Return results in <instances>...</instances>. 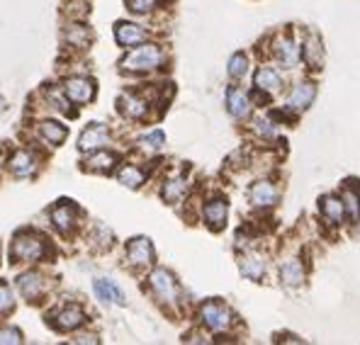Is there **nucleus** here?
Returning <instances> with one entry per match:
<instances>
[{
  "mask_svg": "<svg viewBox=\"0 0 360 345\" xmlns=\"http://www.w3.org/2000/svg\"><path fill=\"white\" fill-rule=\"evenodd\" d=\"M163 49L158 44H139L134 46V49L129 51L124 58H122L120 66L124 68V71L129 73H149V71H156V68H161L163 63Z\"/></svg>",
  "mask_w": 360,
  "mask_h": 345,
  "instance_id": "obj_1",
  "label": "nucleus"
},
{
  "mask_svg": "<svg viewBox=\"0 0 360 345\" xmlns=\"http://www.w3.org/2000/svg\"><path fill=\"white\" fill-rule=\"evenodd\" d=\"M200 321H202V326L212 333H224L236 323V316H234V311L226 304H221V301H205V304L200 306Z\"/></svg>",
  "mask_w": 360,
  "mask_h": 345,
  "instance_id": "obj_2",
  "label": "nucleus"
},
{
  "mask_svg": "<svg viewBox=\"0 0 360 345\" xmlns=\"http://www.w3.org/2000/svg\"><path fill=\"white\" fill-rule=\"evenodd\" d=\"M149 287L163 306H176L178 304V282L168 270L158 268L149 275Z\"/></svg>",
  "mask_w": 360,
  "mask_h": 345,
  "instance_id": "obj_3",
  "label": "nucleus"
},
{
  "mask_svg": "<svg viewBox=\"0 0 360 345\" xmlns=\"http://www.w3.org/2000/svg\"><path fill=\"white\" fill-rule=\"evenodd\" d=\"M46 251H49V246H46V241L41 236H37V233H22V236L15 238L13 243V258L15 260H25V263H37V260H41L46 256Z\"/></svg>",
  "mask_w": 360,
  "mask_h": 345,
  "instance_id": "obj_4",
  "label": "nucleus"
},
{
  "mask_svg": "<svg viewBox=\"0 0 360 345\" xmlns=\"http://www.w3.org/2000/svg\"><path fill=\"white\" fill-rule=\"evenodd\" d=\"M273 56L278 58V63H283L285 68H297V63L302 61V49L297 44V39L292 37V32H280L273 37Z\"/></svg>",
  "mask_w": 360,
  "mask_h": 345,
  "instance_id": "obj_5",
  "label": "nucleus"
},
{
  "mask_svg": "<svg viewBox=\"0 0 360 345\" xmlns=\"http://www.w3.org/2000/svg\"><path fill=\"white\" fill-rule=\"evenodd\" d=\"M280 200V188L268 178H261L248 188V202L256 209H273Z\"/></svg>",
  "mask_w": 360,
  "mask_h": 345,
  "instance_id": "obj_6",
  "label": "nucleus"
},
{
  "mask_svg": "<svg viewBox=\"0 0 360 345\" xmlns=\"http://www.w3.org/2000/svg\"><path fill=\"white\" fill-rule=\"evenodd\" d=\"M314 98H316V83L297 81L288 95V108L292 110V112H304V110H309V105L314 103Z\"/></svg>",
  "mask_w": 360,
  "mask_h": 345,
  "instance_id": "obj_7",
  "label": "nucleus"
},
{
  "mask_svg": "<svg viewBox=\"0 0 360 345\" xmlns=\"http://www.w3.org/2000/svg\"><path fill=\"white\" fill-rule=\"evenodd\" d=\"M300 49H302V61L309 68L319 71V68L324 66V41H321V37L316 34V32H309V34L304 37Z\"/></svg>",
  "mask_w": 360,
  "mask_h": 345,
  "instance_id": "obj_8",
  "label": "nucleus"
},
{
  "mask_svg": "<svg viewBox=\"0 0 360 345\" xmlns=\"http://www.w3.org/2000/svg\"><path fill=\"white\" fill-rule=\"evenodd\" d=\"M127 263L134 265V268H149L153 263V246L149 238H131L129 246H127Z\"/></svg>",
  "mask_w": 360,
  "mask_h": 345,
  "instance_id": "obj_9",
  "label": "nucleus"
},
{
  "mask_svg": "<svg viewBox=\"0 0 360 345\" xmlns=\"http://www.w3.org/2000/svg\"><path fill=\"white\" fill-rule=\"evenodd\" d=\"M115 39H117V44L124 46V49H134V46L144 44V41L149 39V32L134 22H117V27H115Z\"/></svg>",
  "mask_w": 360,
  "mask_h": 345,
  "instance_id": "obj_10",
  "label": "nucleus"
},
{
  "mask_svg": "<svg viewBox=\"0 0 360 345\" xmlns=\"http://www.w3.org/2000/svg\"><path fill=\"white\" fill-rule=\"evenodd\" d=\"M239 268H241V275H243V278L253 280V282H261V280L266 278L268 260H266V256H263V253L248 251V253H243V256H241Z\"/></svg>",
  "mask_w": 360,
  "mask_h": 345,
  "instance_id": "obj_11",
  "label": "nucleus"
},
{
  "mask_svg": "<svg viewBox=\"0 0 360 345\" xmlns=\"http://www.w3.org/2000/svg\"><path fill=\"white\" fill-rule=\"evenodd\" d=\"M226 216H229V204L224 197H214L205 204L202 209V219L212 231H221L226 226Z\"/></svg>",
  "mask_w": 360,
  "mask_h": 345,
  "instance_id": "obj_12",
  "label": "nucleus"
},
{
  "mask_svg": "<svg viewBox=\"0 0 360 345\" xmlns=\"http://www.w3.org/2000/svg\"><path fill=\"white\" fill-rule=\"evenodd\" d=\"M278 275H280V282H283L285 287H302L304 280H307V270H304V265H302L300 258L283 260V263H280Z\"/></svg>",
  "mask_w": 360,
  "mask_h": 345,
  "instance_id": "obj_13",
  "label": "nucleus"
},
{
  "mask_svg": "<svg viewBox=\"0 0 360 345\" xmlns=\"http://www.w3.org/2000/svg\"><path fill=\"white\" fill-rule=\"evenodd\" d=\"M226 110L234 119H248L253 110V103L248 98V93H243L241 88H229L226 90Z\"/></svg>",
  "mask_w": 360,
  "mask_h": 345,
  "instance_id": "obj_14",
  "label": "nucleus"
},
{
  "mask_svg": "<svg viewBox=\"0 0 360 345\" xmlns=\"http://www.w3.org/2000/svg\"><path fill=\"white\" fill-rule=\"evenodd\" d=\"M319 211L331 226H341L343 219L348 216L341 195H324V197L319 200Z\"/></svg>",
  "mask_w": 360,
  "mask_h": 345,
  "instance_id": "obj_15",
  "label": "nucleus"
},
{
  "mask_svg": "<svg viewBox=\"0 0 360 345\" xmlns=\"http://www.w3.org/2000/svg\"><path fill=\"white\" fill-rule=\"evenodd\" d=\"M253 86H256L258 93H263L268 98V95H275L283 90V76H280L275 68L261 66L256 71V76H253Z\"/></svg>",
  "mask_w": 360,
  "mask_h": 345,
  "instance_id": "obj_16",
  "label": "nucleus"
},
{
  "mask_svg": "<svg viewBox=\"0 0 360 345\" xmlns=\"http://www.w3.org/2000/svg\"><path fill=\"white\" fill-rule=\"evenodd\" d=\"M51 221L61 233H71L78 224V209L68 200H63L61 204H56L51 209Z\"/></svg>",
  "mask_w": 360,
  "mask_h": 345,
  "instance_id": "obj_17",
  "label": "nucleus"
},
{
  "mask_svg": "<svg viewBox=\"0 0 360 345\" xmlns=\"http://www.w3.org/2000/svg\"><path fill=\"white\" fill-rule=\"evenodd\" d=\"M63 90H66L68 100L78 105H86L95 98V86L90 78H68Z\"/></svg>",
  "mask_w": 360,
  "mask_h": 345,
  "instance_id": "obj_18",
  "label": "nucleus"
},
{
  "mask_svg": "<svg viewBox=\"0 0 360 345\" xmlns=\"http://www.w3.org/2000/svg\"><path fill=\"white\" fill-rule=\"evenodd\" d=\"M105 144H110V131L105 124H90L78 139V148L81 151H98Z\"/></svg>",
  "mask_w": 360,
  "mask_h": 345,
  "instance_id": "obj_19",
  "label": "nucleus"
},
{
  "mask_svg": "<svg viewBox=\"0 0 360 345\" xmlns=\"http://www.w3.org/2000/svg\"><path fill=\"white\" fill-rule=\"evenodd\" d=\"M120 112L129 117V119H144L146 112H149V103L136 93H124L120 98Z\"/></svg>",
  "mask_w": 360,
  "mask_h": 345,
  "instance_id": "obj_20",
  "label": "nucleus"
},
{
  "mask_svg": "<svg viewBox=\"0 0 360 345\" xmlns=\"http://www.w3.org/2000/svg\"><path fill=\"white\" fill-rule=\"evenodd\" d=\"M93 289H95V294H98V299L105 301V304H124V292H122L112 280H105V278L95 280Z\"/></svg>",
  "mask_w": 360,
  "mask_h": 345,
  "instance_id": "obj_21",
  "label": "nucleus"
},
{
  "mask_svg": "<svg viewBox=\"0 0 360 345\" xmlns=\"http://www.w3.org/2000/svg\"><path fill=\"white\" fill-rule=\"evenodd\" d=\"M188 180L180 178V175H176V178H168L166 183H163L161 188V197L168 202V204H178L180 200H185V195H188Z\"/></svg>",
  "mask_w": 360,
  "mask_h": 345,
  "instance_id": "obj_22",
  "label": "nucleus"
},
{
  "mask_svg": "<svg viewBox=\"0 0 360 345\" xmlns=\"http://www.w3.org/2000/svg\"><path fill=\"white\" fill-rule=\"evenodd\" d=\"M83 321H86V316H83V311L78 309V306H66V309H61L59 314H56L54 326L59 328V331L68 333V331H76L78 326H83Z\"/></svg>",
  "mask_w": 360,
  "mask_h": 345,
  "instance_id": "obj_23",
  "label": "nucleus"
},
{
  "mask_svg": "<svg viewBox=\"0 0 360 345\" xmlns=\"http://www.w3.org/2000/svg\"><path fill=\"white\" fill-rule=\"evenodd\" d=\"M117 166V156L110 151H98L93 153L90 158H86V171H93V173H108L112 171V168Z\"/></svg>",
  "mask_w": 360,
  "mask_h": 345,
  "instance_id": "obj_24",
  "label": "nucleus"
},
{
  "mask_svg": "<svg viewBox=\"0 0 360 345\" xmlns=\"http://www.w3.org/2000/svg\"><path fill=\"white\" fill-rule=\"evenodd\" d=\"M10 171L18 175V178H27V175L37 171V163L27 151H18L13 158H10Z\"/></svg>",
  "mask_w": 360,
  "mask_h": 345,
  "instance_id": "obj_25",
  "label": "nucleus"
},
{
  "mask_svg": "<svg viewBox=\"0 0 360 345\" xmlns=\"http://www.w3.org/2000/svg\"><path fill=\"white\" fill-rule=\"evenodd\" d=\"M117 180H120L122 185H127V188L136 190V188H141V185L146 183V173L141 171V168H136V166H131V163H127V166L120 168Z\"/></svg>",
  "mask_w": 360,
  "mask_h": 345,
  "instance_id": "obj_26",
  "label": "nucleus"
},
{
  "mask_svg": "<svg viewBox=\"0 0 360 345\" xmlns=\"http://www.w3.org/2000/svg\"><path fill=\"white\" fill-rule=\"evenodd\" d=\"M18 287H20V294H22L25 299L34 301L41 292V278L34 273H27V275H22V278H18Z\"/></svg>",
  "mask_w": 360,
  "mask_h": 345,
  "instance_id": "obj_27",
  "label": "nucleus"
},
{
  "mask_svg": "<svg viewBox=\"0 0 360 345\" xmlns=\"http://www.w3.org/2000/svg\"><path fill=\"white\" fill-rule=\"evenodd\" d=\"M341 200L343 204H346V214L351 221H358L360 219V193L356 188H351V185H346V188L341 190Z\"/></svg>",
  "mask_w": 360,
  "mask_h": 345,
  "instance_id": "obj_28",
  "label": "nucleus"
},
{
  "mask_svg": "<svg viewBox=\"0 0 360 345\" xmlns=\"http://www.w3.org/2000/svg\"><path fill=\"white\" fill-rule=\"evenodd\" d=\"M39 134L44 136L46 141H49L51 146H59L63 139H66L68 129L63 124H59V122H41L39 124Z\"/></svg>",
  "mask_w": 360,
  "mask_h": 345,
  "instance_id": "obj_29",
  "label": "nucleus"
},
{
  "mask_svg": "<svg viewBox=\"0 0 360 345\" xmlns=\"http://www.w3.org/2000/svg\"><path fill=\"white\" fill-rule=\"evenodd\" d=\"M66 44L76 46V49H86L90 44V30L83 27V25H71V27H66Z\"/></svg>",
  "mask_w": 360,
  "mask_h": 345,
  "instance_id": "obj_30",
  "label": "nucleus"
},
{
  "mask_svg": "<svg viewBox=\"0 0 360 345\" xmlns=\"http://www.w3.org/2000/svg\"><path fill=\"white\" fill-rule=\"evenodd\" d=\"M229 76L234 78V81H239V78H243L248 73V56L243 54V51H236L234 56L229 58Z\"/></svg>",
  "mask_w": 360,
  "mask_h": 345,
  "instance_id": "obj_31",
  "label": "nucleus"
},
{
  "mask_svg": "<svg viewBox=\"0 0 360 345\" xmlns=\"http://www.w3.org/2000/svg\"><path fill=\"white\" fill-rule=\"evenodd\" d=\"M163 141H166V136H163V131L153 129L149 131V134L139 136V146L146 148V151H158V148L163 146Z\"/></svg>",
  "mask_w": 360,
  "mask_h": 345,
  "instance_id": "obj_32",
  "label": "nucleus"
},
{
  "mask_svg": "<svg viewBox=\"0 0 360 345\" xmlns=\"http://www.w3.org/2000/svg\"><path fill=\"white\" fill-rule=\"evenodd\" d=\"M253 129H256V134L263 136V139H273L275 136V124L268 117H256V119H253Z\"/></svg>",
  "mask_w": 360,
  "mask_h": 345,
  "instance_id": "obj_33",
  "label": "nucleus"
},
{
  "mask_svg": "<svg viewBox=\"0 0 360 345\" xmlns=\"http://www.w3.org/2000/svg\"><path fill=\"white\" fill-rule=\"evenodd\" d=\"M158 3H161V0H127V8L136 15H146V13H151V10H156Z\"/></svg>",
  "mask_w": 360,
  "mask_h": 345,
  "instance_id": "obj_34",
  "label": "nucleus"
},
{
  "mask_svg": "<svg viewBox=\"0 0 360 345\" xmlns=\"http://www.w3.org/2000/svg\"><path fill=\"white\" fill-rule=\"evenodd\" d=\"M15 309V297L5 285H0V316L3 314H10Z\"/></svg>",
  "mask_w": 360,
  "mask_h": 345,
  "instance_id": "obj_35",
  "label": "nucleus"
},
{
  "mask_svg": "<svg viewBox=\"0 0 360 345\" xmlns=\"http://www.w3.org/2000/svg\"><path fill=\"white\" fill-rule=\"evenodd\" d=\"M0 343L3 345L22 343V333H20L18 328H0Z\"/></svg>",
  "mask_w": 360,
  "mask_h": 345,
  "instance_id": "obj_36",
  "label": "nucleus"
},
{
  "mask_svg": "<svg viewBox=\"0 0 360 345\" xmlns=\"http://www.w3.org/2000/svg\"><path fill=\"white\" fill-rule=\"evenodd\" d=\"M49 98H51V103H54V108L56 110H61V112H68V108H66V100L61 98L56 90H49Z\"/></svg>",
  "mask_w": 360,
  "mask_h": 345,
  "instance_id": "obj_37",
  "label": "nucleus"
},
{
  "mask_svg": "<svg viewBox=\"0 0 360 345\" xmlns=\"http://www.w3.org/2000/svg\"><path fill=\"white\" fill-rule=\"evenodd\" d=\"M76 343H98V338H95V336H81V338H76Z\"/></svg>",
  "mask_w": 360,
  "mask_h": 345,
  "instance_id": "obj_38",
  "label": "nucleus"
}]
</instances>
